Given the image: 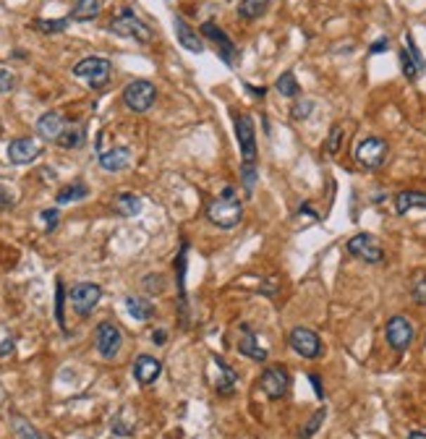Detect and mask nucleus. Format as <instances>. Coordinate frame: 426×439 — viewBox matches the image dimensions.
<instances>
[{
	"mask_svg": "<svg viewBox=\"0 0 426 439\" xmlns=\"http://www.w3.org/2000/svg\"><path fill=\"white\" fill-rule=\"evenodd\" d=\"M235 136H238V146H241V178L246 183V191H251L257 183V175H259V170H257L259 149H257L251 115H235Z\"/></svg>",
	"mask_w": 426,
	"mask_h": 439,
	"instance_id": "f257e3e1",
	"label": "nucleus"
},
{
	"mask_svg": "<svg viewBox=\"0 0 426 439\" xmlns=\"http://www.w3.org/2000/svg\"><path fill=\"white\" fill-rule=\"evenodd\" d=\"M207 220L212 222L214 228L233 230L243 220V204L241 199L233 196V189L228 186L223 196H217L207 204Z\"/></svg>",
	"mask_w": 426,
	"mask_h": 439,
	"instance_id": "f03ea898",
	"label": "nucleus"
},
{
	"mask_svg": "<svg viewBox=\"0 0 426 439\" xmlns=\"http://www.w3.org/2000/svg\"><path fill=\"white\" fill-rule=\"evenodd\" d=\"M110 32H115V34H121V37H131V39H136L141 45L152 42V37H155L152 29H149L131 8L115 11V16H112V21H110Z\"/></svg>",
	"mask_w": 426,
	"mask_h": 439,
	"instance_id": "7ed1b4c3",
	"label": "nucleus"
},
{
	"mask_svg": "<svg viewBox=\"0 0 426 439\" xmlns=\"http://www.w3.org/2000/svg\"><path fill=\"white\" fill-rule=\"evenodd\" d=\"M110 73H112V63L108 58H84L79 63L74 65V76L86 82L92 89H100L105 84L110 82Z\"/></svg>",
	"mask_w": 426,
	"mask_h": 439,
	"instance_id": "20e7f679",
	"label": "nucleus"
},
{
	"mask_svg": "<svg viewBox=\"0 0 426 439\" xmlns=\"http://www.w3.org/2000/svg\"><path fill=\"white\" fill-rule=\"evenodd\" d=\"M157 100V89H155V84L147 82V79H134V82L126 84V89H123V102H126V108L134 110V113H147L152 105Z\"/></svg>",
	"mask_w": 426,
	"mask_h": 439,
	"instance_id": "39448f33",
	"label": "nucleus"
},
{
	"mask_svg": "<svg viewBox=\"0 0 426 439\" xmlns=\"http://www.w3.org/2000/svg\"><path fill=\"white\" fill-rule=\"evenodd\" d=\"M387 155H389V146L380 136H366L356 146V160H359V165L369 167V170L382 167V165L387 163Z\"/></svg>",
	"mask_w": 426,
	"mask_h": 439,
	"instance_id": "423d86ee",
	"label": "nucleus"
},
{
	"mask_svg": "<svg viewBox=\"0 0 426 439\" xmlns=\"http://www.w3.org/2000/svg\"><path fill=\"white\" fill-rule=\"evenodd\" d=\"M348 254H353L356 259H361L366 265H382L385 259V251H382L380 241L371 236V233H356V236L345 243Z\"/></svg>",
	"mask_w": 426,
	"mask_h": 439,
	"instance_id": "0eeeda50",
	"label": "nucleus"
},
{
	"mask_svg": "<svg viewBox=\"0 0 426 439\" xmlns=\"http://www.w3.org/2000/svg\"><path fill=\"white\" fill-rule=\"evenodd\" d=\"M102 298V288L97 283H76L68 293V301H71V309L79 314V317H89L94 311V306L100 303Z\"/></svg>",
	"mask_w": 426,
	"mask_h": 439,
	"instance_id": "6e6552de",
	"label": "nucleus"
},
{
	"mask_svg": "<svg viewBox=\"0 0 426 439\" xmlns=\"http://www.w3.org/2000/svg\"><path fill=\"white\" fill-rule=\"evenodd\" d=\"M259 384L269 400H283L288 395V387H290V374H288V369L283 364H272L264 369Z\"/></svg>",
	"mask_w": 426,
	"mask_h": 439,
	"instance_id": "1a4fd4ad",
	"label": "nucleus"
},
{
	"mask_svg": "<svg viewBox=\"0 0 426 439\" xmlns=\"http://www.w3.org/2000/svg\"><path fill=\"white\" fill-rule=\"evenodd\" d=\"M94 345H97V353H100L102 358H115L118 353H121L123 348V332L112 322H102L100 327H97V332H94Z\"/></svg>",
	"mask_w": 426,
	"mask_h": 439,
	"instance_id": "9d476101",
	"label": "nucleus"
},
{
	"mask_svg": "<svg viewBox=\"0 0 426 439\" xmlns=\"http://www.w3.org/2000/svg\"><path fill=\"white\" fill-rule=\"evenodd\" d=\"M288 343H290V348H293L301 358H319L322 350H325V348H322V338L309 327H296L290 332Z\"/></svg>",
	"mask_w": 426,
	"mask_h": 439,
	"instance_id": "9b49d317",
	"label": "nucleus"
},
{
	"mask_svg": "<svg viewBox=\"0 0 426 439\" xmlns=\"http://www.w3.org/2000/svg\"><path fill=\"white\" fill-rule=\"evenodd\" d=\"M385 338H387V343L395 350H406L413 343V322L408 319V317H403V314L392 317L387 322V327H385Z\"/></svg>",
	"mask_w": 426,
	"mask_h": 439,
	"instance_id": "f8f14e48",
	"label": "nucleus"
},
{
	"mask_svg": "<svg viewBox=\"0 0 426 439\" xmlns=\"http://www.w3.org/2000/svg\"><path fill=\"white\" fill-rule=\"evenodd\" d=\"M199 32H202L207 39H212L214 45H217V53H220V58H223L225 63H228V65L235 63V53H238V50H235V45H233L231 37L225 34V32L217 27V24H212V21H204Z\"/></svg>",
	"mask_w": 426,
	"mask_h": 439,
	"instance_id": "ddd939ff",
	"label": "nucleus"
},
{
	"mask_svg": "<svg viewBox=\"0 0 426 439\" xmlns=\"http://www.w3.org/2000/svg\"><path fill=\"white\" fill-rule=\"evenodd\" d=\"M39 155H42V144H39V141H34V139H29V136L13 139V141L8 144V160L13 165L34 163Z\"/></svg>",
	"mask_w": 426,
	"mask_h": 439,
	"instance_id": "4468645a",
	"label": "nucleus"
},
{
	"mask_svg": "<svg viewBox=\"0 0 426 439\" xmlns=\"http://www.w3.org/2000/svg\"><path fill=\"white\" fill-rule=\"evenodd\" d=\"M65 128H68V123H65V118L60 113H56V110L39 115V120H37V134L42 139H47V141H58V139L63 136Z\"/></svg>",
	"mask_w": 426,
	"mask_h": 439,
	"instance_id": "2eb2a0df",
	"label": "nucleus"
},
{
	"mask_svg": "<svg viewBox=\"0 0 426 439\" xmlns=\"http://www.w3.org/2000/svg\"><path fill=\"white\" fill-rule=\"evenodd\" d=\"M160 371H162V364H160L155 356H139L136 361H134V379L141 384V387H149V384L155 382L160 376Z\"/></svg>",
	"mask_w": 426,
	"mask_h": 439,
	"instance_id": "dca6fc26",
	"label": "nucleus"
},
{
	"mask_svg": "<svg viewBox=\"0 0 426 439\" xmlns=\"http://www.w3.org/2000/svg\"><path fill=\"white\" fill-rule=\"evenodd\" d=\"M241 332L243 338L238 343V353L246 358H254V361H264L267 358V345H262L259 335H254L249 324H241Z\"/></svg>",
	"mask_w": 426,
	"mask_h": 439,
	"instance_id": "f3484780",
	"label": "nucleus"
},
{
	"mask_svg": "<svg viewBox=\"0 0 426 439\" xmlns=\"http://www.w3.org/2000/svg\"><path fill=\"white\" fill-rule=\"evenodd\" d=\"M173 27H176V37H178V42H181V47H186L188 53H204V42H202V34L199 32H194V29L186 24L183 18L176 16V21H173Z\"/></svg>",
	"mask_w": 426,
	"mask_h": 439,
	"instance_id": "a211bd4d",
	"label": "nucleus"
},
{
	"mask_svg": "<svg viewBox=\"0 0 426 439\" xmlns=\"http://www.w3.org/2000/svg\"><path fill=\"white\" fill-rule=\"evenodd\" d=\"M131 163V149L129 146H115V149H108V152H100V167L108 170V173H118V170H126Z\"/></svg>",
	"mask_w": 426,
	"mask_h": 439,
	"instance_id": "6ab92c4d",
	"label": "nucleus"
},
{
	"mask_svg": "<svg viewBox=\"0 0 426 439\" xmlns=\"http://www.w3.org/2000/svg\"><path fill=\"white\" fill-rule=\"evenodd\" d=\"M112 207H115V212H118L121 217H134V215H139L144 204H141V196H139V193L123 191V193H115V199H112Z\"/></svg>",
	"mask_w": 426,
	"mask_h": 439,
	"instance_id": "aec40b11",
	"label": "nucleus"
},
{
	"mask_svg": "<svg viewBox=\"0 0 426 439\" xmlns=\"http://www.w3.org/2000/svg\"><path fill=\"white\" fill-rule=\"evenodd\" d=\"M411 210H426L424 191H400L395 196V212L398 215H408Z\"/></svg>",
	"mask_w": 426,
	"mask_h": 439,
	"instance_id": "412c9836",
	"label": "nucleus"
},
{
	"mask_svg": "<svg viewBox=\"0 0 426 439\" xmlns=\"http://www.w3.org/2000/svg\"><path fill=\"white\" fill-rule=\"evenodd\" d=\"M86 193H89V186L84 181H74V183H68V186H63V189L56 193V201L58 204H71V201L86 199Z\"/></svg>",
	"mask_w": 426,
	"mask_h": 439,
	"instance_id": "4be33fe9",
	"label": "nucleus"
},
{
	"mask_svg": "<svg viewBox=\"0 0 426 439\" xmlns=\"http://www.w3.org/2000/svg\"><path fill=\"white\" fill-rule=\"evenodd\" d=\"M126 309H129V314L134 319L139 322L152 319V314H155V306L147 298H139V295H126Z\"/></svg>",
	"mask_w": 426,
	"mask_h": 439,
	"instance_id": "5701e85b",
	"label": "nucleus"
},
{
	"mask_svg": "<svg viewBox=\"0 0 426 439\" xmlns=\"http://www.w3.org/2000/svg\"><path fill=\"white\" fill-rule=\"evenodd\" d=\"M102 0H79L74 8H71V18L74 21H92L100 16Z\"/></svg>",
	"mask_w": 426,
	"mask_h": 439,
	"instance_id": "b1692460",
	"label": "nucleus"
},
{
	"mask_svg": "<svg viewBox=\"0 0 426 439\" xmlns=\"http://www.w3.org/2000/svg\"><path fill=\"white\" fill-rule=\"evenodd\" d=\"M214 364H217V369H220V382H217V393L220 395H233L235 393V371H233L231 366L225 364L220 356H214Z\"/></svg>",
	"mask_w": 426,
	"mask_h": 439,
	"instance_id": "393cba45",
	"label": "nucleus"
},
{
	"mask_svg": "<svg viewBox=\"0 0 426 439\" xmlns=\"http://www.w3.org/2000/svg\"><path fill=\"white\" fill-rule=\"evenodd\" d=\"M275 89H278V94L288 97V100H298V94H301V87H298L296 73H293V71H285V73H283L278 82H275Z\"/></svg>",
	"mask_w": 426,
	"mask_h": 439,
	"instance_id": "a878e982",
	"label": "nucleus"
},
{
	"mask_svg": "<svg viewBox=\"0 0 426 439\" xmlns=\"http://www.w3.org/2000/svg\"><path fill=\"white\" fill-rule=\"evenodd\" d=\"M398 58H400V68H403V73H406L408 82H416L418 76L426 71V68H421V65L416 63V58L408 53V47H403V50H398Z\"/></svg>",
	"mask_w": 426,
	"mask_h": 439,
	"instance_id": "bb28decb",
	"label": "nucleus"
},
{
	"mask_svg": "<svg viewBox=\"0 0 426 439\" xmlns=\"http://www.w3.org/2000/svg\"><path fill=\"white\" fill-rule=\"evenodd\" d=\"M267 6H269V0H241V6H238V16L246 18V21H254V18L264 16Z\"/></svg>",
	"mask_w": 426,
	"mask_h": 439,
	"instance_id": "cd10ccee",
	"label": "nucleus"
},
{
	"mask_svg": "<svg viewBox=\"0 0 426 439\" xmlns=\"http://www.w3.org/2000/svg\"><path fill=\"white\" fill-rule=\"evenodd\" d=\"M58 144L63 146V149H76V146H82L84 144V128L68 126L63 131V136L58 139Z\"/></svg>",
	"mask_w": 426,
	"mask_h": 439,
	"instance_id": "c85d7f7f",
	"label": "nucleus"
},
{
	"mask_svg": "<svg viewBox=\"0 0 426 439\" xmlns=\"http://www.w3.org/2000/svg\"><path fill=\"white\" fill-rule=\"evenodd\" d=\"M71 18H56V21H45V18H37L34 21V29H39L42 34H60L65 27H68Z\"/></svg>",
	"mask_w": 426,
	"mask_h": 439,
	"instance_id": "c756f323",
	"label": "nucleus"
},
{
	"mask_svg": "<svg viewBox=\"0 0 426 439\" xmlns=\"http://www.w3.org/2000/svg\"><path fill=\"white\" fill-rule=\"evenodd\" d=\"M13 431L19 434V439H45V437H39L37 429H34L27 419H21V416H13Z\"/></svg>",
	"mask_w": 426,
	"mask_h": 439,
	"instance_id": "7c9ffc66",
	"label": "nucleus"
},
{
	"mask_svg": "<svg viewBox=\"0 0 426 439\" xmlns=\"http://www.w3.org/2000/svg\"><path fill=\"white\" fill-rule=\"evenodd\" d=\"M411 295H413L416 303L426 306V272H416L413 283H411Z\"/></svg>",
	"mask_w": 426,
	"mask_h": 439,
	"instance_id": "2f4dec72",
	"label": "nucleus"
},
{
	"mask_svg": "<svg viewBox=\"0 0 426 439\" xmlns=\"http://www.w3.org/2000/svg\"><path fill=\"white\" fill-rule=\"evenodd\" d=\"M325 416H327V408H319V411L314 413V419L309 421V424H306L304 429H301V434H298V437H301V439L314 437L316 431H319V426H322V421H325Z\"/></svg>",
	"mask_w": 426,
	"mask_h": 439,
	"instance_id": "473e14b6",
	"label": "nucleus"
},
{
	"mask_svg": "<svg viewBox=\"0 0 426 439\" xmlns=\"http://www.w3.org/2000/svg\"><path fill=\"white\" fill-rule=\"evenodd\" d=\"M340 144H343V126H333L330 128V136H327V155H337L340 152Z\"/></svg>",
	"mask_w": 426,
	"mask_h": 439,
	"instance_id": "72a5a7b5",
	"label": "nucleus"
},
{
	"mask_svg": "<svg viewBox=\"0 0 426 439\" xmlns=\"http://www.w3.org/2000/svg\"><path fill=\"white\" fill-rule=\"evenodd\" d=\"M314 110V102L311 100H296V105H293V110H290V115L296 120H304L309 118V113Z\"/></svg>",
	"mask_w": 426,
	"mask_h": 439,
	"instance_id": "f704fd0d",
	"label": "nucleus"
},
{
	"mask_svg": "<svg viewBox=\"0 0 426 439\" xmlns=\"http://www.w3.org/2000/svg\"><path fill=\"white\" fill-rule=\"evenodd\" d=\"M144 291L162 293L165 291V277H162V274H147V277H144Z\"/></svg>",
	"mask_w": 426,
	"mask_h": 439,
	"instance_id": "c9c22d12",
	"label": "nucleus"
},
{
	"mask_svg": "<svg viewBox=\"0 0 426 439\" xmlns=\"http://www.w3.org/2000/svg\"><path fill=\"white\" fill-rule=\"evenodd\" d=\"M63 283L58 280L56 283V317H58V324L65 329V319H63Z\"/></svg>",
	"mask_w": 426,
	"mask_h": 439,
	"instance_id": "e433bc0d",
	"label": "nucleus"
},
{
	"mask_svg": "<svg viewBox=\"0 0 426 439\" xmlns=\"http://www.w3.org/2000/svg\"><path fill=\"white\" fill-rule=\"evenodd\" d=\"M13 87H16V76L8 68H0V94H8Z\"/></svg>",
	"mask_w": 426,
	"mask_h": 439,
	"instance_id": "4c0bfd02",
	"label": "nucleus"
},
{
	"mask_svg": "<svg viewBox=\"0 0 426 439\" xmlns=\"http://www.w3.org/2000/svg\"><path fill=\"white\" fill-rule=\"evenodd\" d=\"M39 217L45 220V230L50 233V230H56L58 228V220H60V212L53 207V210H42V215Z\"/></svg>",
	"mask_w": 426,
	"mask_h": 439,
	"instance_id": "58836bf2",
	"label": "nucleus"
},
{
	"mask_svg": "<svg viewBox=\"0 0 426 439\" xmlns=\"http://www.w3.org/2000/svg\"><path fill=\"white\" fill-rule=\"evenodd\" d=\"M387 47H389V39H387V37H382V39H377V42L369 47V53L371 55H380V53H385Z\"/></svg>",
	"mask_w": 426,
	"mask_h": 439,
	"instance_id": "ea45409f",
	"label": "nucleus"
},
{
	"mask_svg": "<svg viewBox=\"0 0 426 439\" xmlns=\"http://www.w3.org/2000/svg\"><path fill=\"white\" fill-rule=\"evenodd\" d=\"M311 379V384H314V393H316V397H325V390H322V382H319V376L316 374H311L309 376Z\"/></svg>",
	"mask_w": 426,
	"mask_h": 439,
	"instance_id": "a19ab883",
	"label": "nucleus"
},
{
	"mask_svg": "<svg viewBox=\"0 0 426 439\" xmlns=\"http://www.w3.org/2000/svg\"><path fill=\"white\" fill-rule=\"evenodd\" d=\"M0 207H13V199H11V193H6L0 189Z\"/></svg>",
	"mask_w": 426,
	"mask_h": 439,
	"instance_id": "79ce46f5",
	"label": "nucleus"
},
{
	"mask_svg": "<svg viewBox=\"0 0 426 439\" xmlns=\"http://www.w3.org/2000/svg\"><path fill=\"white\" fill-rule=\"evenodd\" d=\"M165 338H167L165 329H155V332H152V340H155L157 345H160V343H165Z\"/></svg>",
	"mask_w": 426,
	"mask_h": 439,
	"instance_id": "37998d69",
	"label": "nucleus"
},
{
	"mask_svg": "<svg viewBox=\"0 0 426 439\" xmlns=\"http://www.w3.org/2000/svg\"><path fill=\"white\" fill-rule=\"evenodd\" d=\"M246 89L254 91V97H264V94H267V89H264V87H251V84H246Z\"/></svg>",
	"mask_w": 426,
	"mask_h": 439,
	"instance_id": "c03bdc74",
	"label": "nucleus"
},
{
	"mask_svg": "<svg viewBox=\"0 0 426 439\" xmlns=\"http://www.w3.org/2000/svg\"><path fill=\"white\" fill-rule=\"evenodd\" d=\"M408 439H426V434H424V431H411V434H408Z\"/></svg>",
	"mask_w": 426,
	"mask_h": 439,
	"instance_id": "a18cd8bd",
	"label": "nucleus"
},
{
	"mask_svg": "<svg viewBox=\"0 0 426 439\" xmlns=\"http://www.w3.org/2000/svg\"><path fill=\"white\" fill-rule=\"evenodd\" d=\"M11 345H13V343H11V340H6V343H3V348H0V356H3L6 350H11Z\"/></svg>",
	"mask_w": 426,
	"mask_h": 439,
	"instance_id": "49530a36",
	"label": "nucleus"
},
{
	"mask_svg": "<svg viewBox=\"0 0 426 439\" xmlns=\"http://www.w3.org/2000/svg\"><path fill=\"white\" fill-rule=\"evenodd\" d=\"M424 345H426V340H424Z\"/></svg>",
	"mask_w": 426,
	"mask_h": 439,
	"instance_id": "de8ad7c7",
	"label": "nucleus"
},
{
	"mask_svg": "<svg viewBox=\"0 0 426 439\" xmlns=\"http://www.w3.org/2000/svg\"><path fill=\"white\" fill-rule=\"evenodd\" d=\"M45 439H47V437H45Z\"/></svg>",
	"mask_w": 426,
	"mask_h": 439,
	"instance_id": "09e8293b",
	"label": "nucleus"
}]
</instances>
